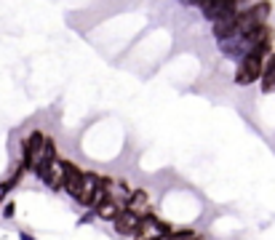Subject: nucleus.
<instances>
[{
	"mask_svg": "<svg viewBox=\"0 0 275 240\" xmlns=\"http://www.w3.org/2000/svg\"><path fill=\"white\" fill-rule=\"evenodd\" d=\"M259 77H262V91H264V94H270V91L275 88V53L267 59V64L262 67Z\"/></svg>",
	"mask_w": 275,
	"mask_h": 240,
	"instance_id": "4",
	"label": "nucleus"
},
{
	"mask_svg": "<svg viewBox=\"0 0 275 240\" xmlns=\"http://www.w3.org/2000/svg\"><path fill=\"white\" fill-rule=\"evenodd\" d=\"M118 211H120V206H118L115 200H110V198H104V200H102V203L96 206L99 219H115V216H118Z\"/></svg>",
	"mask_w": 275,
	"mask_h": 240,
	"instance_id": "5",
	"label": "nucleus"
},
{
	"mask_svg": "<svg viewBox=\"0 0 275 240\" xmlns=\"http://www.w3.org/2000/svg\"><path fill=\"white\" fill-rule=\"evenodd\" d=\"M147 192L144 190H134L131 195H128V203H126V208H128L131 214H136V216H144L147 214Z\"/></svg>",
	"mask_w": 275,
	"mask_h": 240,
	"instance_id": "3",
	"label": "nucleus"
},
{
	"mask_svg": "<svg viewBox=\"0 0 275 240\" xmlns=\"http://www.w3.org/2000/svg\"><path fill=\"white\" fill-rule=\"evenodd\" d=\"M259 72H262V59L254 56V53H246V59H243V64L238 69V75H235V80L240 83V86H246V83H254Z\"/></svg>",
	"mask_w": 275,
	"mask_h": 240,
	"instance_id": "1",
	"label": "nucleus"
},
{
	"mask_svg": "<svg viewBox=\"0 0 275 240\" xmlns=\"http://www.w3.org/2000/svg\"><path fill=\"white\" fill-rule=\"evenodd\" d=\"M139 222H142V216L131 214L128 208H120V211H118V216H115V230H118V235H136Z\"/></svg>",
	"mask_w": 275,
	"mask_h": 240,
	"instance_id": "2",
	"label": "nucleus"
}]
</instances>
